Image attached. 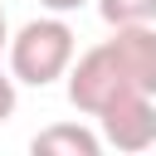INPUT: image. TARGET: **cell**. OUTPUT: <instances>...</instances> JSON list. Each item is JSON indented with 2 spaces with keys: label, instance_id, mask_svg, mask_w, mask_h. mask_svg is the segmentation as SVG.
Instances as JSON below:
<instances>
[{
  "label": "cell",
  "instance_id": "6da1fadb",
  "mask_svg": "<svg viewBox=\"0 0 156 156\" xmlns=\"http://www.w3.org/2000/svg\"><path fill=\"white\" fill-rule=\"evenodd\" d=\"M78 54V39L68 29L63 15H39L29 24H20L5 44V58H10V78L15 83H29V88H49L54 78L68 73Z\"/></svg>",
  "mask_w": 156,
  "mask_h": 156
},
{
  "label": "cell",
  "instance_id": "52a82bcc",
  "mask_svg": "<svg viewBox=\"0 0 156 156\" xmlns=\"http://www.w3.org/2000/svg\"><path fill=\"white\" fill-rule=\"evenodd\" d=\"M15 117V78H10V68H0V122H10Z\"/></svg>",
  "mask_w": 156,
  "mask_h": 156
},
{
  "label": "cell",
  "instance_id": "9c48e42d",
  "mask_svg": "<svg viewBox=\"0 0 156 156\" xmlns=\"http://www.w3.org/2000/svg\"><path fill=\"white\" fill-rule=\"evenodd\" d=\"M5 44H10V20H5V10H0V54H5Z\"/></svg>",
  "mask_w": 156,
  "mask_h": 156
},
{
  "label": "cell",
  "instance_id": "7a4b0ae2",
  "mask_svg": "<svg viewBox=\"0 0 156 156\" xmlns=\"http://www.w3.org/2000/svg\"><path fill=\"white\" fill-rule=\"evenodd\" d=\"M68 102L78 107V112H88V117H98L112 98H122V93H141L132 78H127V68L117 63V54L107 49V39L102 44H93V49H83V54H73V63H68Z\"/></svg>",
  "mask_w": 156,
  "mask_h": 156
},
{
  "label": "cell",
  "instance_id": "ba28073f",
  "mask_svg": "<svg viewBox=\"0 0 156 156\" xmlns=\"http://www.w3.org/2000/svg\"><path fill=\"white\" fill-rule=\"evenodd\" d=\"M39 5H44L49 15H73V10H83L88 0H39Z\"/></svg>",
  "mask_w": 156,
  "mask_h": 156
},
{
  "label": "cell",
  "instance_id": "277c9868",
  "mask_svg": "<svg viewBox=\"0 0 156 156\" xmlns=\"http://www.w3.org/2000/svg\"><path fill=\"white\" fill-rule=\"evenodd\" d=\"M107 49L117 54V63L127 68V78L156 98V20L151 24H112Z\"/></svg>",
  "mask_w": 156,
  "mask_h": 156
},
{
  "label": "cell",
  "instance_id": "5b68a950",
  "mask_svg": "<svg viewBox=\"0 0 156 156\" xmlns=\"http://www.w3.org/2000/svg\"><path fill=\"white\" fill-rule=\"evenodd\" d=\"M29 151L34 156H98L102 151V136L93 127H83V122H54V127L34 132Z\"/></svg>",
  "mask_w": 156,
  "mask_h": 156
},
{
  "label": "cell",
  "instance_id": "3957f363",
  "mask_svg": "<svg viewBox=\"0 0 156 156\" xmlns=\"http://www.w3.org/2000/svg\"><path fill=\"white\" fill-rule=\"evenodd\" d=\"M98 136L102 146L117 151H146L156 146V98L151 93H122L98 112Z\"/></svg>",
  "mask_w": 156,
  "mask_h": 156
},
{
  "label": "cell",
  "instance_id": "8992f818",
  "mask_svg": "<svg viewBox=\"0 0 156 156\" xmlns=\"http://www.w3.org/2000/svg\"><path fill=\"white\" fill-rule=\"evenodd\" d=\"M98 15L107 24H151L156 0H98Z\"/></svg>",
  "mask_w": 156,
  "mask_h": 156
}]
</instances>
